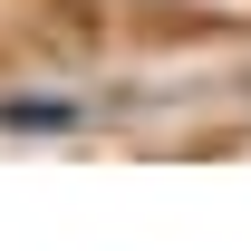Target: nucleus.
<instances>
[{"instance_id":"f257e3e1","label":"nucleus","mask_w":251,"mask_h":251,"mask_svg":"<svg viewBox=\"0 0 251 251\" xmlns=\"http://www.w3.org/2000/svg\"><path fill=\"white\" fill-rule=\"evenodd\" d=\"M0 126H20V135H49V126H77V106H58V97H0Z\"/></svg>"}]
</instances>
